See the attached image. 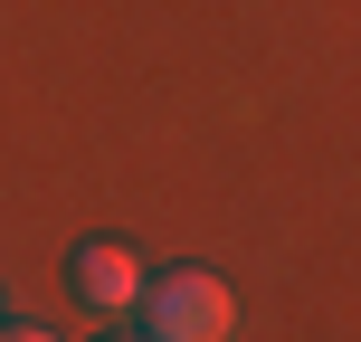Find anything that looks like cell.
I'll return each mask as SVG.
<instances>
[{
    "label": "cell",
    "mask_w": 361,
    "mask_h": 342,
    "mask_svg": "<svg viewBox=\"0 0 361 342\" xmlns=\"http://www.w3.org/2000/svg\"><path fill=\"white\" fill-rule=\"evenodd\" d=\"M143 295H152V342H228L238 333V295L209 267H171Z\"/></svg>",
    "instance_id": "1"
},
{
    "label": "cell",
    "mask_w": 361,
    "mask_h": 342,
    "mask_svg": "<svg viewBox=\"0 0 361 342\" xmlns=\"http://www.w3.org/2000/svg\"><path fill=\"white\" fill-rule=\"evenodd\" d=\"M67 286L86 295L95 314H124L133 295H143V257H133L124 238H86V248L67 257Z\"/></svg>",
    "instance_id": "2"
},
{
    "label": "cell",
    "mask_w": 361,
    "mask_h": 342,
    "mask_svg": "<svg viewBox=\"0 0 361 342\" xmlns=\"http://www.w3.org/2000/svg\"><path fill=\"white\" fill-rule=\"evenodd\" d=\"M0 342H57V333H38V324H0Z\"/></svg>",
    "instance_id": "3"
},
{
    "label": "cell",
    "mask_w": 361,
    "mask_h": 342,
    "mask_svg": "<svg viewBox=\"0 0 361 342\" xmlns=\"http://www.w3.org/2000/svg\"><path fill=\"white\" fill-rule=\"evenodd\" d=\"M124 342H133V333H124ZM143 342H152V333H143Z\"/></svg>",
    "instance_id": "4"
}]
</instances>
